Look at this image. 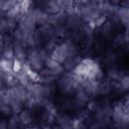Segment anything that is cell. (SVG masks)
<instances>
[{
  "label": "cell",
  "instance_id": "1",
  "mask_svg": "<svg viewBox=\"0 0 129 129\" xmlns=\"http://www.w3.org/2000/svg\"><path fill=\"white\" fill-rule=\"evenodd\" d=\"M22 67H23V61H20L16 58H14L12 60V73L17 74L20 71H22Z\"/></svg>",
  "mask_w": 129,
  "mask_h": 129
},
{
  "label": "cell",
  "instance_id": "2",
  "mask_svg": "<svg viewBox=\"0 0 129 129\" xmlns=\"http://www.w3.org/2000/svg\"><path fill=\"white\" fill-rule=\"evenodd\" d=\"M19 119L24 124H30L31 123V115L27 111H22L19 115Z\"/></svg>",
  "mask_w": 129,
  "mask_h": 129
},
{
  "label": "cell",
  "instance_id": "3",
  "mask_svg": "<svg viewBox=\"0 0 129 129\" xmlns=\"http://www.w3.org/2000/svg\"><path fill=\"white\" fill-rule=\"evenodd\" d=\"M27 129H38V127L35 126V125H33V124H29V126L27 127Z\"/></svg>",
  "mask_w": 129,
  "mask_h": 129
}]
</instances>
